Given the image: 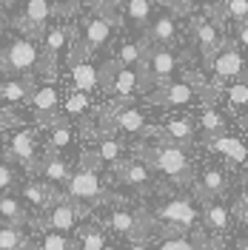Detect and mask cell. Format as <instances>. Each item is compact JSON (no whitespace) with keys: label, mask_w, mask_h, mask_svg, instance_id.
Listing matches in <instances>:
<instances>
[{"label":"cell","mask_w":248,"mask_h":250,"mask_svg":"<svg viewBox=\"0 0 248 250\" xmlns=\"http://www.w3.org/2000/svg\"><path fill=\"white\" fill-rule=\"evenodd\" d=\"M26 103L31 105L34 120L43 125V128H46L57 114H60V91H57L51 83H40V85H34Z\"/></svg>","instance_id":"cell-8"},{"label":"cell","mask_w":248,"mask_h":250,"mask_svg":"<svg viewBox=\"0 0 248 250\" xmlns=\"http://www.w3.org/2000/svg\"><path fill=\"white\" fill-rule=\"evenodd\" d=\"M123 0H89V9L94 15H114V9L120 6Z\"/></svg>","instance_id":"cell-37"},{"label":"cell","mask_w":248,"mask_h":250,"mask_svg":"<svg viewBox=\"0 0 248 250\" xmlns=\"http://www.w3.org/2000/svg\"><path fill=\"white\" fill-rule=\"evenodd\" d=\"M197 128H200L202 140L228 134V123H225L223 111H217V105H211V103H200V111H197Z\"/></svg>","instance_id":"cell-17"},{"label":"cell","mask_w":248,"mask_h":250,"mask_svg":"<svg viewBox=\"0 0 248 250\" xmlns=\"http://www.w3.org/2000/svg\"><path fill=\"white\" fill-rule=\"evenodd\" d=\"M37 179H43L46 185L51 188H66L69 176H72V168L66 165V159L60 154H51V151H43L40 162H37V171H34Z\"/></svg>","instance_id":"cell-16"},{"label":"cell","mask_w":248,"mask_h":250,"mask_svg":"<svg viewBox=\"0 0 248 250\" xmlns=\"http://www.w3.org/2000/svg\"><path fill=\"white\" fill-rule=\"evenodd\" d=\"M29 239L23 233V228L12 225H0V250H26Z\"/></svg>","instance_id":"cell-32"},{"label":"cell","mask_w":248,"mask_h":250,"mask_svg":"<svg viewBox=\"0 0 248 250\" xmlns=\"http://www.w3.org/2000/svg\"><path fill=\"white\" fill-rule=\"evenodd\" d=\"M231 225V208L223 202H202V230L223 236Z\"/></svg>","instance_id":"cell-21"},{"label":"cell","mask_w":248,"mask_h":250,"mask_svg":"<svg viewBox=\"0 0 248 250\" xmlns=\"http://www.w3.org/2000/svg\"><path fill=\"white\" fill-rule=\"evenodd\" d=\"M157 219V225H183V228H197V208L191 202V196H171L169 202L157 205L154 210H149Z\"/></svg>","instance_id":"cell-5"},{"label":"cell","mask_w":248,"mask_h":250,"mask_svg":"<svg viewBox=\"0 0 248 250\" xmlns=\"http://www.w3.org/2000/svg\"><path fill=\"white\" fill-rule=\"evenodd\" d=\"M234 250H248V242L246 239H237V242H234Z\"/></svg>","instance_id":"cell-45"},{"label":"cell","mask_w":248,"mask_h":250,"mask_svg":"<svg viewBox=\"0 0 248 250\" xmlns=\"http://www.w3.org/2000/svg\"><path fill=\"white\" fill-rule=\"evenodd\" d=\"M6 156H9V159H15V162H20L29 173L37 171V162H40V156H43V154H40V148H37V137H34V131H29V128L15 131V134H12V145H9Z\"/></svg>","instance_id":"cell-10"},{"label":"cell","mask_w":248,"mask_h":250,"mask_svg":"<svg viewBox=\"0 0 248 250\" xmlns=\"http://www.w3.org/2000/svg\"><path fill=\"white\" fill-rule=\"evenodd\" d=\"M246 103H248V83L246 80H234L231 85L225 88V108L231 114H240L246 108Z\"/></svg>","instance_id":"cell-30"},{"label":"cell","mask_w":248,"mask_h":250,"mask_svg":"<svg viewBox=\"0 0 248 250\" xmlns=\"http://www.w3.org/2000/svg\"><path fill=\"white\" fill-rule=\"evenodd\" d=\"M94 154L100 156V162H103V165H106V162L114 165V162H120V159H123V145L114 140V137H106V140H100V145L94 148Z\"/></svg>","instance_id":"cell-34"},{"label":"cell","mask_w":248,"mask_h":250,"mask_svg":"<svg viewBox=\"0 0 248 250\" xmlns=\"http://www.w3.org/2000/svg\"><path fill=\"white\" fill-rule=\"evenodd\" d=\"M49 128V137H46V151H51V154H63L69 145H72V140H74V131H72V125H69V120L66 117H54L51 123L46 125Z\"/></svg>","instance_id":"cell-22"},{"label":"cell","mask_w":248,"mask_h":250,"mask_svg":"<svg viewBox=\"0 0 248 250\" xmlns=\"http://www.w3.org/2000/svg\"><path fill=\"white\" fill-rule=\"evenodd\" d=\"M20 196L26 199L29 205H34V208H40V210H46L49 205L54 202L60 193H57V188L46 185L43 179H29L26 185H23V190H20Z\"/></svg>","instance_id":"cell-24"},{"label":"cell","mask_w":248,"mask_h":250,"mask_svg":"<svg viewBox=\"0 0 248 250\" xmlns=\"http://www.w3.org/2000/svg\"><path fill=\"white\" fill-rule=\"evenodd\" d=\"M66 199H72L74 205L92 210L94 205H103V202H109V199H114V196H109V190L103 188L100 171L77 168V171H72L69 182H66Z\"/></svg>","instance_id":"cell-2"},{"label":"cell","mask_w":248,"mask_h":250,"mask_svg":"<svg viewBox=\"0 0 248 250\" xmlns=\"http://www.w3.org/2000/svg\"><path fill=\"white\" fill-rule=\"evenodd\" d=\"M0 74H3V48H0Z\"/></svg>","instance_id":"cell-46"},{"label":"cell","mask_w":248,"mask_h":250,"mask_svg":"<svg viewBox=\"0 0 248 250\" xmlns=\"http://www.w3.org/2000/svg\"><path fill=\"white\" fill-rule=\"evenodd\" d=\"M194 100H197L194 91L183 80H169V83H163V85L149 91V103L163 105V108H183V105H191Z\"/></svg>","instance_id":"cell-13"},{"label":"cell","mask_w":248,"mask_h":250,"mask_svg":"<svg viewBox=\"0 0 248 250\" xmlns=\"http://www.w3.org/2000/svg\"><path fill=\"white\" fill-rule=\"evenodd\" d=\"M80 168H89V171H100V168H103V162H100V156L94 154V151H83V154H80Z\"/></svg>","instance_id":"cell-40"},{"label":"cell","mask_w":248,"mask_h":250,"mask_svg":"<svg viewBox=\"0 0 248 250\" xmlns=\"http://www.w3.org/2000/svg\"><path fill=\"white\" fill-rule=\"evenodd\" d=\"M77 248L80 250H109V239H106L103 225H97V222L83 225L77 233Z\"/></svg>","instance_id":"cell-27"},{"label":"cell","mask_w":248,"mask_h":250,"mask_svg":"<svg viewBox=\"0 0 248 250\" xmlns=\"http://www.w3.org/2000/svg\"><path fill=\"white\" fill-rule=\"evenodd\" d=\"M125 250H149V248H146V242H128Z\"/></svg>","instance_id":"cell-43"},{"label":"cell","mask_w":248,"mask_h":250,"mask_svg":"<svg viewBox=\"0 0 248 250\" xmlns=\"http://www.w3.org/2000/svg\"><path fill=\"white\" fill-rule=\"evenodd\" d=\"M146 40L151 46H171L177 40V23H174V17L169 12L151 17V23L146 26Z\"/></svg>","instance_id":"cell-20"},{"label":"cell","mask_w":248,"mask_h":250,"mask_svg":"<svg viewBox=\"0 0 248 250\" xmlns=\"http://www.w3.org/2000/svg\"><path fill=\"white\" fill-rule=\"evenodd\" d=\"M208 68L214 71V80H246V65H243V54L234 40H223L217 54L211 57Z\"/></svg>","instance_id":"cell-7"},{"label":"cell","mask_w":248,"mask_h":250,"mask_svg":"<svg viewBox=\"0 0 248 250\" xmlns=\"http://www.w3.org/2000/svg\"><path fill=\"white\" fill-rule=\"evenodd\" d=\"M34 83L31 80H9V83H0V100H9V103H26L29 100Z\"/></svg>","instance_id":"cell-29"},{"label":"cell","mask_w":248,"mask_h":250,"mask_svg":"<svg viewBox=\"0 0 248 250\" xmlns=\"http://www.w3.org/2000/svg\"><path fill=\"white\" fill-rule=\"evenodd\" d=\"M12 188H15V171H12L9 162H0V196Z\"/></svg>","instance_id":"cell-38"},{"label":"cell","mask_w":248,"mask_h":250,"mask_svg":"<svg viewBox=\"0 0 248 250\" xmlns=\"http://www.w3.org/2000/svg\"><path fill=\"white\" fill-rule=\"evenodd\" d=\"M191 3H194V0H191Z\"/></svg>","instance_id":"cell-48"},{"label":"cell","mask_w":248,"mask_h":250,"mask_svg":"<svg viewBox=\"0 0 248 250\" xmlns=\"http://www.w3.org/2000/svg\"><path fill=\"white\" fill-rule=\"evenodd\" d=\"M114 15H89L83 17V46L89 48V51H97V48H103L109 43L111 37V29H114Z\"/></svg>","instance_id":"cell-14"},{"label":"cell","mask_w":248,"mask_h":250,"mask_svg":"<svg viewBox=\"0 0 248 250\" xmlns=\"http://www.w3.org/2000/svg\"><path fill=\"white\" fill-rule=\"evenodd\" d=\"M214 154H220L223 159H228V162H234V165H243L246 162V145L237 140V137H231V134H223V137H211V140H202Z\"/></svg>","instance_id":"cell-23"},{"label":"cell","mask_w":248,"mask_h":250,"mask_svg":"<svg viewBox=\"0 0 248 250\" xmlns=\"http://www.w3.org/2000/svg\"><path fill=\"white\" fill-rule=\"evenodd\" d=\"M111 94H117V105H128L137 94V74L134 68H117L111 80Z\"/></svg>","instance_id":"cell-25"},{"label":"cell","mask_w":248,"mask_h":250,"mask_svg":"<svg viewBox=\"0 0 248 250\" xmlns=\"http://www.w3.org/2000/svg\"><path fill=\"white\" fill-rule=\"evenodd\" d=\"M157 250H194L188 236H177V239H160Z\"/></svg>","instance_id":"cell-36"},{"label":"cell","mask_w":248,"mask_h":250,"mask_svg":"<svg viewBox=\"0 0 248 250\" xmlns=\"http://www.w3.org/2000/svg\"><path fill=\"white\" fill-rule=\"evenodd\" d=\"M66 43H69V29L63 23H57V26H51L46 31L43 48L37 54V68H34V71H40V77L46 80V83H51V80L57 77V62H60V51Z\"/></svg>","instance_id":"cell-4"},{"label":"cell","mask_w":248,"mask_h":250,"mask_svg":"<svg viewBox=\"0 0 248 250\" xmlns=\"http://www.w3.org/2000/svg\"><path fill=\"white\" fill-rule=\"evenodd\" d=\"M26 250H74V242L66 233H57V230H46L40 236L37 245H26Z\"/></svg>","instance_id":"cell-31"},{"label":"cell","mask_w":248,"mask_h":250,"mask_svg":"<svg viewBox=\"0 0 248 250\" xmlns=\"http://www.w3.org/2000/svg\"><path fill=\"white\" fill-rule=\"evenodd\" d=\"M197 250H220V242L217 239H208V245H202V248H197Z\"/></svg>","instance_id":"cell-44"},{"label":"cell","mask_w":248,"mask_h":250,"mask_svg":"<svg viewBox=\"0 0 248 250\" xmlns=\"http://www.w3.org/2000/svg\"><path fill=\"white\" fill-rule=\"evenodd\" d=\"M191 185H194V193H197L200 202H214V199H220L228 190V179H225L223 171H214L211 168V171L202 173L200 179H194Z\"/></svg>","instance_id":"cell-18"},{"label":"cell","mask_w":248,"mask_h":250,"mask_svg":"<svg viewBox=\"0 0 248 250\" xmlns=\"http://www.w3.org/2000/svg\"><path fill=\"white\" fill-rule=\"evenodd\" d=\"M106 225L117 236L128 239V242H146V236H149L143 230V225H140V213L128 210V208H114L109 213V219H106Z\"/></svg>","instance_id":"cell-15"},{"label":"cell","mask_w":248,"mask_h":250,"mask_svg":"<svg viewBox=\"0 0 248 250\" xmlns=\"http://www.w3.org/2000/svg\"><path fill=\"white\" fill-rule=\"evenodd\" d=\"M157 3H160V0H157Z\"/></svg>","instance_id":"cell-47"},{"label":"cell","mask_w":248,"mask_h":250,"mask_svg":"<svg viewBox=\"0 0 248 250\" xmlns=\"http://www.w3.org/2000/svg\"><path fill=\"white\" fill-rule=\"evenodd\" d=\"M134 156L143 159L151 171L163 173L171 185L188 188L194 182V171H191L188 154L183 148H174V145H166V142H140L134 148Z\"/></svg>","instance_id":"cell-1"},{"label":"cell","mask_w":248,"mask_h":250,"mask_svg":"<svg viewBox=\"0 0 248 250\" xmlns=\"http://www.w3.org/2000/svg\"><path fill=\"white\" fill-rule=\"evenodd\" d=\"M188 31H191L194 46L200 48L202 62L208 65L211 57L217 54V48L223 46V31H220L205 15H200V12H197V15H191V20H188Z\"/></svg>","instance_id":"cell-6"},{"label":"cell","mask_w":248,"mask_h":250,"mask_svg":"<svg viewBox=\"0 0 248 250\" xmlns=\"http://www.w3.org/2000/svg\"><path fill=\"white\" fill-rule=\"evenodd\" d=\"M46 210H49V216H46L49 230H57V233H69V230H74L77 219L89 216V208H80V205H74L72 199H66L63 193L51 205H49Z\"/></svg>","instance_id":"cell-9"},{"label":"cell","mask_w":248,"mask_h":250,"mask_svg":"<svg viewBox=\"0 0 248 250\" xmlns=\"http://www.w3.org/2000/svg\"><path fill=\"white\" fill-rule=\"evenodd\" d=\"M9 125H17V120L9 114V108H6L3 100H0V134H3V128H9Z\"/></svg>","instance_id":"cell-42"},{"label":"cell","mask_w":248,"mask_h":250,"mask_svg":"<svg viewBox=\"0 0 248 250\" xmlns=\"http://www.w3.org/2000/svg\"><path fill=\"white\" fill-rule=\"evenodd\" d=\"M49 17H51V3L49 0H26V9H23L20 20H15V26L26 31L23 37L40 40L43 31H46Z\"/></svg>","instance_id":"cell-12"},{"label":"cell","mask_w":248,"mask_h":250,"mask_svg":"<svg viewBox=\"0 0 248 250\" xmlns=\"http://www.w3.org/2000/svg\"><path fill=\"white\" fill-rule=\"evenodd\" d=\"M0 225H12V228L29 225V213H26L23 205L17 202V196H9V193L0 196Z\"/></svg>","instance_id":"cell-26"},{"label":"cell","mask_w":248,"mask_h":250,"mask_svg":"<svg viewBox=\"0 0 248 250\" xmlns=\"http://www.w3.org/2000/svg\"><path fill=\"white\" fill-rule=\"evenodd\" d=\"M146 46H149L146 37H143L140 43H123L120 51H117V57H114L117 65H120V68H134V65L140 62V57H143V51H146Z\"/></svg>","instance_id":"cell-33"},{"label":"cell","mask_w":248,"mask_h":250,"mask_svg":"<svg viewBox=\"0 0 248 250\" xmlns=\"http://www.w3.org/2000/svg\"><path fill=\"white\" fill-rule=\"evenodd\" d=\"M111 168H114V176L125 188H134V190H149L151 182H154V171L137 156H125L120 162H114Z\"/></svg>","instance_id":"cell-11"},{"label":"cell","mask_w":248,"mask_h":250,"mask_svg":"<svg viewBox=\"0 0 248 250\" xmlns=\"http://www.w3.org/2000/svg\"><path fill=\"white\" fill-rule=\"evenodd\" d=\"M234 216H237L240 225H246L248 222V193L246 190H243V193L237 196V202H234Z\"/></svg>","instance_id":"cell-39"},{"label":"cell","mask_w":248,"mask_h":250,"mask_svg":"<svg viewBox=\"0 0 248 250\" xmlns=\"http://www.w3.org/2000/svg\"><path fill=\"white\" fill-rule=\"evenodd\" d=\"M157 140L166 142V145H174V148H191L194 145V125L188 123V120H171L160 128V134H157Z\"/></svg>","instance_id":"cell-19"},{"label":"cell","mask_w":248,"mask_h":250,"mask_svg":"<svg viewBox=\"0 0 248 250\" xmlns=\"http://www.w3.org/2000/svg\"><path fill=\"white\" fill-rule=\"evenodd\" d=\"M69 105H72V114H83V111L89 108V94H80V91H74L72 94V103H69Z\"/></svg>","instance_id":"cell-41"},{"label":"cell","mask_w":248,"mask_h":250,"mask_svg":"<svg viewBox=\"0 0 248 250\" xmlns=\"http://www.w3.org/2000/svg\"><path fill=\"white\" fill-rule=\"evenodd\" d=\"M223 9H225V17L231 20L234 26L237 23H248V3L246 0H223Z\"/></svg>","instance_id":"cell-35"},{"label":"cell","mask_w":248,"mask_h":250,"mask_svg":"<svg viewBox=\"0 0 248 250\" xmlns=\"http://www.w3.org/2000/svg\"><path fill=\"white\" fill-rule=\"evenodd\" d=\"M125 6V17H128V23H134L137 29H146L149 23H151V17H154V6H151V0H123Z\"/></svg>","instance_id":"cell-28"},{"label":"cell","mask_w":248,"mask_h":250,"mask_svg":"<svg viewBox=\"0 0 248 250\" xmlns=\"http://www.w3.org/2000/svg\"><path fill=\"white\" fill-rule=\"evenodd\" d=\"M37 68V40L31 37H15L3 51V74L29 80Z\"/></svg>","instance_id":"cell-3"}]
</instances>
